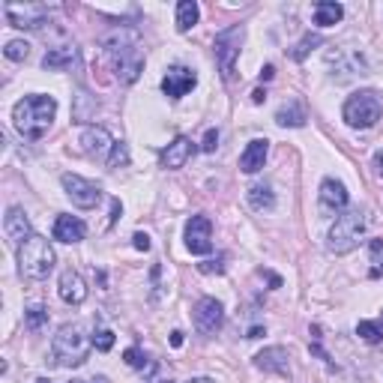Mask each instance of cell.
Masks as SVG:
<instances>
[{
	"label": "cell",
	"mask_w": 383,
	"mask_h": 383,
	"mask_svg": "<svg viewBox=\"0 0 383 383\" xmlns=\"http://www.w3.org/2000/svg\"><path fill=\"white\" fill-rule=\"evenodd\" d=\"M375 165H377V174L383 177V150H377V153H375Z\"/></svg>",
	"instance_id": "7bdbcfd3"
},
{
	"label": "cell",
	"mask_w": 383,
	"mask_h": 383,
	"mask_svg": "<svg viewBox=\"0 0 383 383\" xmlns=\"http://www.w3.org/2000/svg\"><path fill=\"white\" fill-rule=\"evenodd\" d=\"M60 183H63V189H66L69 200L81 209H93L99 204V198H102V189H99L96 183H90V180H84V177H78V174H63Z\"/></svg>",
	"instance_id": "30bf717a"
},
{
	"label": "cell",
	"mask_w": 383,
	"mask_h": 383,
	"mask_svg": "<svg viewBox=\"0 0 383 383\" xmlns=\"http://www.w3.org/2000/svg\"><path fill=\"white\" fill-rule=\"evenodd\" d=\"M245 198H249V207H252V209H258V213H263V209H272V207H276V192H272L270 183H254V186H249Z\"/></svg>",
	"instance_id": "603a6c76"
},
{
	"label": "cell",
	"mask_w": 383,
	"mask_h": 383,
	"mask_svg": "<svg viewBox=\"0 0 383 383\" xmlns=\"http://www.w3.org/2000/svg\"><path fill=\"white\" fill-rule=\"evenodd\" d=\"M27 54H30V45H27L24 39H12V42H6V48H3V57L15 60V63L27 60Z\"/></svg>",
	"instance_id": "f546056e"
},
{
	"label": "cell",
	"mask_w": 383,
	"mask_h": 383,
	"mask_svg": "<svg viewBox=\"0 0 383 383\" xmlns=\"http://www.w3.org/2000/svg\"><path fill=\"white\" fill-rule=\"evenodd\" d=\"M54 261H57V254H54L51 243L39 234H33L30 240L18 245V272L24 279H33V281L48 279L54 270Z\"/></svg>",
	"instance_id": "3957f363"
},
{
	"label": "cell",
	"mask_w": 383,
	"mask_h": 383,
	"mask_svg": "<svg viewBox=\"0 0 383 383\" xmlns=\"http://www.w3.org/2000/svg\"><path fill=\"white\" fill-rule=\"evenodd\" d=\"M87 234V225L78 216H57L54 222V240L57 243H81Z\"/></svg>",
	"instance_id": "d6986e66"
},
{
	"label": "cell",
	"mask_w": 383,
	"mask_h": 383,
	"mask_svg": "<svg viewBox=\"0 0 383 383\" xmlns=\"http://www.w3.org/2000/svg\"><path fill=\"white\" fill-rule=\"evenodd\" d=\"M24 324H27V330H30V333L42 330V326L48 324V308H45V306H30L24 312Z\"/></svg>",
	"instance_id": "f1b7e54d"
},
{
	"label": "cell",
	"mask_w": 383,
	"mask_h": 383,
	"mask_svg": "<svg viewBox=\"0 0 383 383\" xmlns=\"http://www.w3.org/2000/svg\"><path fill=\"white\" fill-rule=\"evenodd\" d=\"M120 213H123V207H120V200L114 198V200H111V225L117 222V218H120Z\"/></svg>",
	"instance_id": "74e56055"
},
{
	"label": "cell",
	"mask_w": 383,
	"mask_h": 383,
	"mask_svg": "<svg viewBox=\"0 0 383 383\" xmlns=\"http://www.w3.org/2000/svg\"><path fill=\"white\" fill-rule=\"evenodd\" d=\"M216 147H218V129H207L204 141H200V150H204V153H216Z\"/></svg>",
	"instance_id": "e575fe53"
},
{
	"label": "cell",
	"mask_w": 383,
	"mask_h": 383,
	"mask_svg": "<svg viewBox=\"0 0 383 383\" xmlns=\"http://www.w3.org/2000/svg\"><path fill=\"white\" fill-rule=\"evenodd\" d=\"M272 75H276V66H272V63H267V66L261 69V81H270Z\"/></svg>",
	"instance_id": "f35d334b"
},
{
	"label": "cell",
	"mask_w": 383,
	"mask_h": 383,
	"mask_svg": "<svg viewBox=\"0 0 383 383\" xmlns=\"http://www.w3.org/2000/svg\"><path fill=\"white\" fill-rule=\"evenodd\" d=\"M81 150L93 159L108 162V156H111V150H114V141H111V135H108V129H102V126H87V129L81 132Z\"/></svg>",
	"instance_id": "5bb4252c"
},
{
	"label": "cell",
	"mask_w": 383,
	"mask_h": 383,
	"mask_svg": "<svg viewBox=\"0 0 383 383\" xmlns=\"http://www.w3.org/2000/svg\"><path fill=\"white\" fill-rule=\"evenodd\" d=\"M368 249H371V254H380L383 252V240H371Z\"/></svg>",
	"instance_id": "ee69618b"
},
{
	"label": "cell",
	"mask_w": 383,
	"mask_h": 383,
	"mask_svg": "<svg viewBox=\"0 0 383 383\" xmlns=\"http://www.w3.org/2000/svg\"><path fill=\"white\" fill-rule=\"evenodd\" d=\"M3 12H6V21L18 27V30H39L48 21L51 9L45 3H6Z\"/></svg>",
	"instance_id": "ba28073f"
},
{
	"label": "cell",
	"mask_w": 383,
	"mask_h": 383,
	"mask_svg": "<svg viewBox=\"0 0 383 383\" xmlns=\"http://www.w3.org/2000/svg\"><path fill=\"white\" fill-rule=\"evenodd\" d=\"M132 245H135V249H138V252H150V236L138 231V234L132 236Z\"/></svg>",
	"instance_id": "d590c367"
},
{
	"label": "cell",
	"mask_w": 383,
	"mask_h": 383,
	"mask_svg": "<svg viewBox=\"0 0 383 383\" xmlns=\"http://www.w3.org/2000/svg\"><path fill=\"white\" fill-rule=\"evenodd\" d=\"M186 249L192 254L213 252V222L207 216H192L186 222Z\"/></svg>",
	"instance_id": "8fae6325"
},
{
	"label": "cell",
	"mask_w": 383,
	"mask_h": 383,
	"mask_svg": "<svg viewBox=\"0 0 383 383\" xmlns=\"http://www.w3.org/2000/svg\"><path fill=\"white\" fill-rule=\"evenodd\" d=\"M90 342H93V348H96V351L108 353V351L114 348V333H111V330H96V333H93V339H90Z\"/></svg>",
	"instance_id": "1f68e13d"
},
{
	"label": "cell",
	"mask_w": 383,
	"mask_h": 383,
	"mask_svg": "<svg viewBox=\"0 0 383 383\" xmlns=\"http://www.w3.org/2000/svg\"><path fill=\"white\" fill-rule=\"evenodd\" d=\"M90 344L84 339V333H81V326L75 324H63L57 335H54V359H57V366H66V368H78L87 362V353H90Z\"/></svg>",
	"instance_id": "277c9868"
},
{
	"label": "cell",
	"mask_w": 383,
	"mask_h": 383,
	"mask_svg": "<svg viewBox=\"0 0 383 383\" xmlns=\"http://www.w3.org/2000/svg\"><path fill=\"white\" fill-rule=\"evenodd\" d=\"M317 45H324V36H317V33H306L303 39H299L294 48H290V60H297V63H303L308 54H312Z\"/></svg>",
	"instance_id": "4316f807"
},
{
	"label": "cell",
	"mask_w": 383,
	"mask_h": 383,
	"mask_svg": "<svg viewBox=\"0 0 383 383\" xmlns=\"http://www.w3.org/2000/svg\"><path fill=\"white\" fill-rule=\"evenodd\" d=\"M96 108H99V102L93 96H87L84 90H81V93L75 96V108H72V120L75 123H87L90 117L96 114Z\"/></svg>",
	"instance_id": "484cf974"
},
{
	"label": "cell",
	"mask_w": 383,
	"mask_h": 383,
	"mask_svg": "<svg viewBox=\"0 0 383 383\" xmlns=\"http://www.w3.org/2000/svg\"><path fill=\"white\" fill-rule=\"evenodd\" d=\"M36 383H51V380H48V377H39V380H36Z\"/></svg>",
	"instance_id": "7dc6e473"
},
{
	"label": "cell",
	"mask_w": 383,
	"mask_h": 383,
	"mask_svg": "<svg viewBox=\"0 0 383 383\" xmlns=\"http://www.w3.org/2000/svg\"><path fill=\"white\" fill-rule=\"evenodd\" d=\"M288 351L285 348H263L258 357H254V366L261 371H272V375H281L288 377L290 375V366H288Z\"/></svg>",
	"instance_id": "ac0fdd59"
},
{
	"label": "cell",
	"mask_w": 383,
	"mask_h": 383,
	"mask_svg": "<svg viewBox=\"0 0 383 383\" xmlns=\"http://www.w3.org/2000/svg\"><path fill=\"white\" fill-rule=\"evenodd\" d=\"M186 383H213L209 377H192V380H186Z\"/></svg>",
	"instance_id": "f6af8a7d"
},
{
	"label": "cell",
	"mask_w": 383,
	"mask_h": 383,
	"mask_svg": "<svg viewBox=\"0 0 383 383\" xmlns=\"http://www.w3.org/2000/svg\"><path fill=\"white\" fill-rule=\"evenodd\" d=\"M180 344H183V333L174 330V333H171V348H180Z\"/></svg>",
	"instance_id": "b9f144b4"
},
{
	"label": "cell",
	"mask_w": 383,
	"mask_h": 383,
	"mask_svg": "<svg viewBox=\"0 0 383 383\" xmlns=\"http://www.w3.org/2000/svg\"><path fill=\"white\" fill-rule=\"evenodd\" d=\"M261 276H267V281H270L272 288H281V279L276 276V272H263V270H261Z\"/></svg>",
	"instance_id": "ab89813d"
},
{
	"label": "cell",
	"mask_w": 383,
	"mask_h": 383,
	"mask_svg": "<svg viewBox=\"0 0 383 383\" xmlns=\"http://www.w3.org/2000/svg\"><path fill=\"white\" fill-rule=\"evenodd\" d=\"M123 165H129V147L123 141H114V150L108 156V168H123Z\"/></svg>",
	"instance_id": "4dcf8cb0"
},
{
	"label": "cell",
	"mask_w": 383,
	"mask_h": 383,
	"mask_svg": "<svg viewBox=\"0 0 383 383\" xmlns=\"http://www.w3.org/2000/svg\"><path fill=\"white\" fill-rule=\"evenodd\" d=\"M159 383H171V380H159Z\"/></svg>",
	"instance_id": "681fc988"
},
{
	"label": "cell",
	"mask_w": 383,
	"mask_h": 383,
	"mask_svg": "<svg viewBox=\"0 0 383 383\" xmlns=\"http://www.w3.org/2000/svg\"><path fill=\"white\" fill-rule=\"evenodd\" d=\"M357 335L368 344H380L383 342V321H359L357 324Z\"/></svg>",
	"instance_id": "83f0119b"
},
{
	"label": "cell",
	"mask_w": 383,
	"mask_h": 383,
	"mask_svg": "<svg viewBox=\"0 0 383 383\" xmlns=\"http://www.w3.org/2000/svg\"><path fill=\"white\" fill-rule=\"evenodd\" d=\"M102 48L114 66V75L123 84H135L141 78L144 57L138 51V30H132V27H114L111 33H105Z\"/></svg>",
	"instance_id": "6da1fadb"
},
{
	"label": "cell",
	"mask_w": 383,
	"mask_h": 383,
	"mask_svg": "<svg viewBox=\"0 0 383 383\" xmlns=\"http://www.w3.org/2000/svg\"><path fill=\"white\" fill-rule=\"evenodd\" d=\"M366 231V216L359 209H344V213L335 218V225L330 227V236H326V249L333 254H348L359 245V236Z\"/></svg>",
	"instance_id": "5b68a950"
},
{
	"label": "cell",
	"mask_w": 383,
	"mask_h": 383,
	"mask_svg": "<svg viewBox=\"0 0 383 383\" xmlns=\"http://www.w3.org/2000/svg\"><path fill=\"white\" fill-rule=\"evenodd\" d=\"M317 200H321V216H342V209L348 207V189L339 180L326 177L317 192Z\"/></svg>",
	"instance_id": "7c38bea8"
},
{
	"label": "cell",
	"mask_w": 383,
	"mask_h": 383,
	"mask_svg": "<svg viewBox=\"0 0 383 383\" xmlns=\"http://www.w3.org/2000/svg\"><path fill=\"white\" fill-rule=\"evenodd\" d=\"M261 335H267V330H263V326H252L245 339H261Z\"/></svg>",
	"instance_id": "60d3db41"
},
{
	"label": "cell",
	"mask_w": 383,
	"mask_h": 383,
	"mask_svg": "<svg viewBox=\"0 0 383 383\" xmlns=\"http://www.w3.org/2000/svg\"><path fill=\"white\" fill-rule=\"evenodd\" d=\"M252 102H254V105H263V102H267V90H263V87L254 90V93H252Z\"/></svg>",
	"instance_id": "8d00e7d4"
},
{
	"label": "cell",
	"mask_w": 383,
	"mask_h": 383,
	"mask_svg": "<svg viewBox=\"0 0 383 383\" xmlns=\"http://www.w3.org/2000/svg\"><path fill=\"white\" fill-rule=\"evenodd\" d=\"M344 18V6L335 0H317L315 3V24L317 27H333Z\"/></svg>",
	"instance_id": "7402d4cb"
},
{
	"label": "cell",
	"mask_w": 383,
	"mask_h": 383,
	"mask_svg": "<svg viewBox=\"0 0 383 383\" xmlns=\"http://www.w3.org/2000/svg\"><path fill=\"white\" fill-rule=\"evenodd\" d=\"M54 114H57V99L45 96V93L24 96L12 105L15 129H18V135H24V138H30V141H39L42 135L48 132Z\"/></svg>",
	"instance_id": "7a4b0ae2"
},
{
	"label": "cell",
	"mask_w": 383,
	"mask_h": 383,
	"mask_svg": "<svg viewBox=\"0 0 383 383\" xmlns=\"http://www.w3.org/2000/svg\"><path fill=\"white\" fill-rule=\"evenodd\" d=\"M380 114H383V105L375 90H359V93H353L342 108L344 123L353 126V129H371V126L380 120Z\"/></svg>",
	"instance_id": "8992f818"
},
{
	"label": "cell",
	"mask_w": 383,
	"mask_h": 383,
	"mask_svg": "<svg viewBox=\"0 0 383 383\" xmlns=\"http://www.w3.org/2000/svg\"><path fill=\"white\" fill-rule=\"evenodd\" d=\"M192 153H195V147H192V141L180 135V138H177L174 144H168V147L162 150V165L171 168V171H177V168H183L186 162L192 159Z\"/></svg>",
	"instance_id": "ffe728a7"
},
{
	"label": "cell",
	"mask_w": 383,
	"mask_h": 383,
	"mask_svg": "<svg viewBox=\"0 0 383 383\" xmlns=\"http://www.w3.org/2000/svg\"><path fill=\"white\" fill-rule=\"evenodd\" d=\"M3 234H6V240L15 245H21L24 240H30L33 231H30V218H27V213L21 207H9L6 209V218H3Z\"/></svg>",
	"instance_id": "9a60e30c"
},
{
	"label": "cell",
	"mask_w": 383,
	"mask_h": 383,
	"mask_svg": "<svg viewBox=\"0 0 383 383\" xmlns=\"http://www.w3.org/2000/svg\"><path fill=\"white\" fill-rule=\"evenodd\" d=\"M90 383H108V377H102V375H99V377H93Z\"/></svg>",
	"instance_id": "bcb514c9"
},
{
	"label": "cell",
	"mask_w": 383,
	"mask_h": 383,
	"mask_svg": "<svg viewBox=\"0 0 383 383\" xmlns=\"http://www.w3.org/2000/svg\"><path fill=\"white\" fill-rule=\"evenodd\" d=\"M78 57V48L75 45H57V48H48L42 57V69H66L72 60Z\"/></svg>",
	"instance_id": "44dd1931"
},
{
	"label": "cell",
	"mask_w": 383,
	"mask_h": 383,
	"mask_svg": "<svg viewBox=\"0 0 383 383\" xmlns=\"http://www.w3.org/2000/svg\"><path fill=\"white\" fill-rule=\"evenodd\" d=\"M123 359H126V366H129V368H144V366H147V357L141 353V348H126Z\"/></svg>",
	"instance_id": "836d02e7"
},
{
	"label": "cell",
	"mask_w": 383,
	"mask_h": 383,
	"mask_svg": "<svg viewBox=\"0 0 383 383\" xmlns=\"http://www.w3.org/2000/svg\"><path fill=\"white\" fill-rule=\"evenodd\" d=\"M198 18H200V9H198L195 0H180L177 3V30L189 33L192 27L198 24Z\"/></svg>",
	"instance_id": "d4e9b609"
},
{
	"label": "cell",
	"mask_w": 383,
	"mask_h": 383,
	"mask_svg": "<svg viewBox=\"0 0 383 383\" xmlns=\"http://www.w3.org/2000/svg\"><path fill=\"white\" fill-rule=\"evenodd\" d=\"M245 39V27L243 24H231L225 30L216 33L213 39V51H216V63H218V72H222L225 81L234 78V63L240 57V45Z\"/></svg>",
	"instance_id": "52a82bcc"
},
{
	"label": "cell",
	"mask_w": 383,
	"mask_h": 383,
	"mask_svg": "<svg viewBox=\"0 0 383 383\" xmlns=\"http://www.w3.org/2000/svg\"><path fill=\"white\" fill-rule=\"evenodd\" d=\"M60 299L63 303H69V306H81L87 299V281L81 279V272L75 270H66L60 276Z\"/></svg>",
	"instance_id": "2e32d148"
},
{
	"label": "cell",
	"mask_w": 383,
	"mask_h": 383,
	"mask_svg": "<svg viewBox=\"0 0 383 383\" xmlns=\"http://www.w3.org/2000/svg\"><path fill=\"white\" fill-rule=\"evenodd\" d=\"M267 153H270V141L267 138H254L245 144L243 156H240V171L243 174H258L267 162Z\"/></svg>",
	"instance_id": "e0dca14e"
},
{
	"label": "cell",
	"mask_w": 383,
	"mask_h": 383,
	"mask_svg": "<svg viewBox=\"0 0 383 383\" xmlns=\"http://www.w3.org/2000/svg\"><path fill=\"white\" fill-rule=\"evenodd\" d=\"M276 123L279 126H290V129H299V126H306V111L299 102H285L276 111Z\"/></svg>",
	"instance_id": "cb8c5ba5"
},
{
	"label": "cell",
	"mask_w": 383,
	"mask_h": 383,
	"mask_svg": "<svg viewBox=\"0 0 383 383\" xmlns=\"http://www.w3.org/2000/svg\"><path fill=\"white\" fill-rule=\"evenodd\" d=\"M225 254H218V258H209V261H200L198 263V272H204V276H213V272H225Z\"/></svg>",
	"instance_id": "d6a6232c"
},
{
	"label": "cell",
	"mask_w": 383,
	"mask_h": 383,
	"mask_svg": "<svg viewBox=\"0 0 383 383\" xmlns=\"http://www.w3.org/2000/svg\"><path fill=\"white\" fill-rule=\"evenodd\" d=\"M198 84V75L192 72L189 66H171L168 72H165V78H162V93L165 96H171V99H183L192 87Z\"/></svg>",
	"instance_id": "4fadbf2b"
},
{
	"label": "cell",
	"mask_w": 383,
	"mask_h": 383,
	"mask_svg": "<svg viewBox=\"0 0 383 383\" xmlns=\"http://www.w3.org/2000/svg\"><path fill=\"white\" fill-rule=\"evenodd\" d=\"M192 317H195V330L200 335H216L225 324V306L216 297H200L192 308Z\"/></svg>",
	"instance_id": "9c48e42d"
},
{
	"label": "cell",
	"mask_w": 383,
	"mask_h": 383,
	"mask_svg": "<svg viewBox=\"0 0 383 383\" xmlns=\"http://www.w3.org/2000/svg\"><path fill=\"white\" fill-rule=\"evenodd\" d=\"M69 383H84V380H69Z\"/></svg>",
	"instance_id": "c3c4849f"
}]
</instances>
